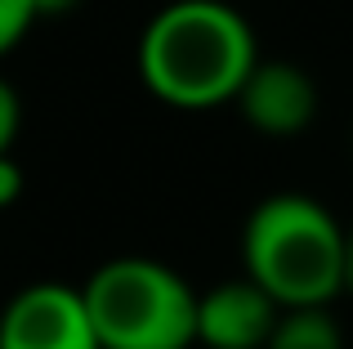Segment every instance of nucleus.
Returning <instances> with one entry per match:
<instances>
[{
  "instance_id": "nucleus-1",
  "label": "nucleus",
  "mask_w": 353,
  "mask_h": 349,
  "mask_svg": "<svg viewBox=\"0 0 353 349\" xmlns=\"http://www.w3.org/2000/svg\"><path fill=\"white\" fill-rule=\"evenodd\" d=\"M255 63V27L228 0H170L148 18L134 50L143 90L174 112L233 103Z\"/></svg>"
},
{
  "instance_id": "nucleus-2",
  "label": "nucleus",
  "mask_w": 353,
  "mask_h": 349,
  "mask_svg": "<svg viewBox=\"0 0 353 349\" xmlns=\"http://www.w3.org/2000/svg\"><path fill=\"white\" fill-rule=\"evenodd\" d=\"M241 269L277 309L331 305L345 291V224L309 192H268L241 224Z\"/></svg>"
},
{
  "instance_id": "nucleus-3",
  "label": "nucleus",
  "mask_w": 353,
  "mask_h": 349,
  "mask_svg": "<svg viewBox=\"0 0 353 349\" xmlns=\"http://www.w3.org/2000/svg\"><path fill=\"white\" fill-rule=\"evenodd\" d=\"M99 349H192L197 291L179 269L148 255L103 260L81 282Z\"/></svg>"
},
{
  "instance_id": "nucleus-4",
  "label": "nucleus",
  "mask_w": 353,
  "mask_h": 349,
  "mask_svg": "<svg viewBox=\"0 0 353 349\" xmlns=\"http://www.w3.org/2000/svg\"><path fill=\"white\" fill-rule=\"evenodd\" d=\"M0 349H99L81 287L32 282L0 309Z\"/></svg>"
},
{
  "instance_id": "nucleus-5",
  "label": "nucleus",
  "mask_w": 353,
  "mask_h": 349,
  "mask_svg": "<svg viewBox=\"0 0 353 349\" xmlns=\"http://www.w3.org/2000/svg\"><path fill=\"white\" fill-rule=\"evenodd\" d=\"M233 103L255 134H264V139H295V134H304L318 121L322 94H318V81L300 63L259 54V63L241 81Z\"/></svg>"
},
{
  "instance_id": "nucleus-6",
  "label": "nucleus",
  "mask_w": 353,
  "mask_h": 349,
  "mask_svg": "<svg viewBox=\"0 0 353 349\" xmlns=\"http://www.w3.org/2000/svg\"><path fill=\"white\" fill-rule=\"evenodd\" d=\"M277 314L264 287L241 273V278H224L210 291H197V345L206 349H264L268 332H273Z\"/></svg>"
},
{
  "instance_id": "nucleus-7",
  "label": "nucleus",
  "mask_w": 353,
  "mask_h": 349,
  "mask_svg": "<svg viewBox=\"0 0 353 349\" xmlns=\"http://www.w3.org/2000/svg\"><path fill=\"white\" fill-rule=\"evenodd\" d=\"M264 349H345V332H340L331 305L282 309Z\"/></svg>"
},
{
  "instance_id": "nucleus-8",
  "label": "nucleus",
  "mask_w": 353,
  "mask_h": 349,
  "mask_svg": "<svg viewBox=\"0 0 353 349\" xmlns=\"http://www.w3.org/2000/svg\"><path fill=\"white\" fill-rule=\"evenodd\" d=\"M36 23L32 0H0V59L27 36V27Z\"/></svg>"
},
{
  "instance_id": "nucleus-9",
  "label": "nucleus",
  "mask_w": 353,
  "mask_h": 349,
  "mask_svg": "<svg viewBox=\"0 0 353 349\" xmlns=\"http://www.w3.org/2000/svg\"><path fill=\"white\" fill-rule=\"evenodd\" d=\"M18 126H23V99H18V90L0 77V157H5V152H14Z\"/></svg>"
},
{
  "instance_id": "nucleus-10",
  "label": "nucleus",
  "mask_w": 353,
  "mask_h": 349,
  "mask_svg": "<svg viewBox=\"0 0 353 349\" xmlns=\"http://www.w3.org/2000/svg\"><path fill=\"white\" fill-rule=\"evenodd\" d=\"M23 188H27V179H23V166L14 161V152H5L0 157V210H9L18 197H23Z\"/></svg>"
},
{
  "instance_id": "nucleus-11",
  "label": "nucleus",
  "mask_w": 353,
  "mask_h": 349,
  "mask_svg": "<svg viewBox=\"0 0 353 349\" xmlns=\"http://www.w3.org/2000/svg\"><path fill=\"white\" fill-rule=\"evenodd\" d=\"M81 0H32V9H36V18H45V14H68V9H77Z\"/></svg>"
},
{
  "instance_id": "nucleus-12",
  "label": "nucleus",
  "mask_w": 353,
  "mask_h": 349,
  "mask_svg": "<svg viewBox=\"0 0 353 349\" xmlns=\"http://www.w3.org/2000/svg\"><path fill=\"white\" fill-rule=\"evenodd\" d=\"M345 291L353 296V228H345Z\"/></svg>"
}]
</instances>
